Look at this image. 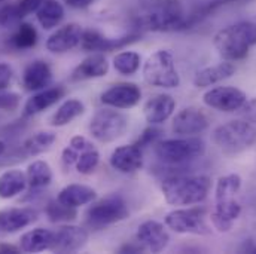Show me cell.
Instances as JSON below:
<instances>
[{
	"label": "cell",
	"mask_w": 256,
	"mask_h": 254,
	"mask_svg": "<svg viewBox=\"0 0 256 254\" xmlns=\"http://www.w3.org/2000/svg\"><path fill=\"white\" fill-rule=\"evenodd\" d=\"M256 45V24L242 21L219 30L214 36V48L226 61H238L248 57Z\"/></svg>",
	"instance_id": "6da1fadb"
},
{
	"label": "cell",
	"mask_w": 256,
	"mask_h": 254,
	"mask_svg": "<svg viewBox=\"0 0 256 254\" xmlns=\"http://www.w3.org/2000/svg\"><path fill=\"white\" fill-rule=\"evenodd\" d=\"M212 188L207 176H172L161 186L162 195L170 205L188 207L202 202Z\"/></svg>",
	"instance_id": "7a4b0ae2"
},
{
	"label": "cell",
	"mask_w": 256,
	"mask_h": 254,
	"mask_svg": "<svg viewBox=\"0 0 256 254\" xmlns=\"http://www.w3.org/2000/svg\"><path fill=\"white\" fill-rule=\"evenodd\" d=\"M213 143L225 155H237L256 143V127L248 121H231L213 131Z\"/></svg>",
	"instance_id": "3957f363"
},
{
	"label": "cell",
	"mask_w": 256,
	"mask_h": 254,
	"mask_svg": "<svg viewBox=\"0 0 256 254\" xmlns=\"http://www.w3.org/2000/svg\"><path fill=\"white\" fill-rule=\"evenodd\" d=\"M206 152V143L196 137L185 138H172L160 141L155 146V153L164 164L168 165H182L191 162L196 158H201Z\"/></svg>",
	"instance_id": "277c9868"
},
{
	"label": "cell",
	"mask_w": 256,
	"mask_h": 254,
	"mask_svg": "<svg viewBox=\"0 0 256 254\" xmlns=\"http://www.w3.org/2000/svg\"><path fill=\"white\" fill-rule=\"evenodd\" d=\"M144 80L158 88H178L180 85V76L176 70L174 58L170 51H156L143 65Z\"/></svg>",
	"instance_id": "5b68a950"
},
{
	"label": "cell",
	"mask_w": 256,
	"mask_h": 254,
	"mask_svg": "<svg viewBox=\"0 0 256 254\" xmlns=\"http://www.w3.org/2000/svg\"><path fill=\"white\" fill-rule=\"evenodd\" d=\"M128 214L130 211L126 199L115 193L94 202L86 210V223L94 229H103L126 220Z\"/></svg>",
	"instance_id": "8992f818"
},
{
	"label": "cell",
	"mask_w": 256,
	"mask_h": 254,
	"mask_svg": "<svg viewBox=\"0 0 256 254\" xmlns=\"http://www.w3.org/2000/svg\"><path fill=\"white\" fill-rule=\"evenodd\" d=\"M140 24L152 31H174L186 28V19L178 4L173 0H162L148 15H144Z\"/></svg>",
	"instance_id": "52a82bcc"
},
{
	"label": "cell",
	"mask_w": 256,
	"mask_h": 254,
	"mask_svg": "<svg viewBox=\"0 0 256 254\" xmlns=\"http://www.w3.org/2000/svg\"><path fill=\"white\" fill-rule=\"evenodd\" d=\"M128 129V118L121 112L102 109L94 113L90 122L91 135L102 143H112L121 138Z\"/></svg>",
	"instance_id": "ba28073f"
},
{
	"label": "cell",
	"mask_w": 256,
	"mask_h": 254,
	"mask_svg": "<svg viewBox=\"0 0 256 254\" xmlns=\"http://www.w3.org/2000/svg\"><path fill=\"white\" fill-rule=\"evenodd\" d=\"M166 225L176 234H208V226L206 225L204 210L200 208H180L168 213L166 216Z\"/></svg>",
	"instance_id": "9c48e42d"
},
{
	"label": "cell",
	"mask_w": 256,
	"mask_h": 254,
	"mask_svg": "<svg viewBox=\"0 0 256 254\" xmlns=\"http://www.w3.org/2000/svg\"><path fill=\"white\" fill-rule=\"evenodd\" d=\"M206 106L219 112H236L248 101L246 94L236 86H216L202 95Z\"/></svg>",
	"instance_id": "30bf717a"
},
{
	"label": "cell",
	"mask_w": 256,
	"mask_h": 254,
	"mask_svg": "<svg viewBox=\"0 0 256 254\" xmlns=\"http://www.w3.org/2000/svg\"><path fill=\"white\" fill-rule=\"evenodd\" d=\"M88 243V232L80 226L66 225L54 231V244L51 252L74 253L82 250Z\"/></svg>",
	"instance_id": "8fae6325"
},
{
	"label": "cell",
	"mask_w": 256,
	"mask_h": 254,
	"mask_svg": "<svg viewBox=\"0 0 256 254\" xmlns=\"http://www.w3.org/2000/svg\"><path fill=\"white\" fill-rule=\"evenodd\" d=\"M142 91L136 83H116L104 91L100 97L102 103L115 109H131L138 104Z\"/></svg>",
	"instance_id": "7c38bea8"
},
{
	"label": "cell",
	"mask_w": 256,
	"mask_h": 254,
	"mask_svg": "<svg viewBox=\"0 0 256 254\" xmlns=\"http://www.w3.org/2000/svg\"><path fill=\"white\" fill-rule=\"evenodd\" d=\"M136 238L148 252H152V253L162 252L170 243L168 232L166 231L164 225H161L156 220L143 222L137 229Z\"/></svg>",
	"instance_id": "4fadbf2b"
},
{
	"label": "cell",
	"mask_w": 256,
	"mask_h": 254,
	"mask_svg": "<svg viewBox=\"0 0 256 254\" xmlns=\"http://www.w3.org/2000/svg\"><path fill=\"white\" fill-rule=\"evenodd\" d=\"M138 39V34H130L120 39H109L96 30H85L80 39V48L86 52H109L114 49L124 48Z\"/></svg>",
	"instance_id": "5bb4252c"
},
{
	"label": "cell",
	"mask_w": 256,
	"mask_h": 254,
	"mask_svg": "<svg viewBox=\"0 0 256 254\" xmlns=\"http://www.w3.org/2000/svg\"><path fill=\"white\" fill-rule=\"evenodd\" d=\"M82 27L76 22L66 24L63 27L57 28L48 39H46V49L54 54H64L67 51L74 49L80 45L82 39Z\"/></svg>",
	"instance_id": "9a60e30c"
},
{
	"label": "cell",
	"mask_w": 256,
	"mask_h": 254,
	"mask_svg": "<svg viewBox=\"0 0 256 254\" xmlns=\"http://www.w3.org/2000/svg\"><path fill=\"white\" fill-rule=\"evenodd\" d=\"M208 128V119L204 115L202 110L196 109V107H186L184 110H180L176 118L173 119V125L172 129L174 134L179 135H195L200 134L202 131H206Z\"/></svg>",
	"instance_id": "2e32d148"
},
{
	"label": "cell",
	"mask_w": 256,
	"mask_h": 254,
	"mask_svg": "<svg viewBox=\"0 0 256 254\" xmlns=\"http://www.w3.org/2000/svg\"><path fill=\"white\" fill-rule=\"evenodd\" d=\"M38 211L33 208H6L0 211V232L15 234L38 220Z\"/></svg>",
	"instance_id": "e0dca14e"
},
{
	"label": "cell",
	"mask_w": 256,
	"mask_h": 254,
	"mask_svg": "<svg viewBox=\"0 0 256 254\" xmlns=\"http://www.w3.org/2000/svg\"><path fill=\"white\" fill-rule=\"evenodd\" d=\"M110 165L114 170L124 174L136 173L143 165L142 149L136 143L116 147L110 155Z\"/></svg>",
	"instance_id": "ac0fdd59"
},
{
	"label": "cell",
	"mask_w": 256,
	"mask_h": 254,
	"mask_svg": "<svg viewBox=\"0 0 256 254\" xmlns=\"http://www.w3.org/2000/svg\"><path fill=\"white\" fill-rule=\"evenodd\" d=\"M240 214L242 205L234 198H228L216 201V207L210 216V220L218 232H230L234 222L240 217Z\"/></svg>",
	"instance_id": "d6986e66"
},
{
	"label": "cell",
	"mask_w": 256,
	"mask_h": 254,
	"mask_svg": "<svg viewBox=\"0 0 256 254\" xmlns=\"http://www.w3.org/2000/svg\"><path fill=\"white\" fill-rule=\"evenodd\" d=\"M52 83V70L44 60H34L28 64L22 73V85L30 92H38Z\"/></svg>",
	"instance_id": "ffe728a7"
},
{
	"label": "cell",
	"mask_w": 256,
	"mask_h": 254,
	"mask_svg": "<svg viewBox=\"0 0 256 254\" xmlns=\"http://www.w3.org/2000/svg\"><path fill=\"white\" fill-rule=\"evenodd\" d=\"M174 109H176V101L172 95L158 94L146 101L143 107V113H144V119L150 125H160L173 115Z\"/></svg>",
	"instance_id": "44dd1931"
},
{
	"label": "cell",
	"mask_w": 256,
	"mask_h": 254,
	"mask_svg": "<svg viewBox=\"0 0 256 254\" xmlns=\"http://www.w3.org/2000/svg\"><path fill=\"white\" fill-rule=\"evenodd\" d=\"M109 71V63L106 57L100 52H96L90 57H86L82 63L79 64L73 73H72V80H86V79H97L106 76Z\"/></svg>",
	"instance_id": "7402d4cb"
},
{
	"label": "cell",
	"mask_w": 256,
	"mask_h": 254,
	"mask_svg": "<svg viewBox=\"0 0 256 254\" xmlns=\"http://www.w3.org/2000/svg\"><path fill=\"white\" fill-rule=\"evenodd\" d=\"M54 244V231L36 228L26 232L20 240V249L24 253H40L51 250Z\"/></svg>",
	"instance_id": "603a6c76"
},
{
	"label": "cell",
	"mask_w": 256,
	"mask_h": 254,
	"mask_svg": "<svg viewBox=\"0 0 256 254\" xmlns=\"http://www.w3.org/2000/svg\"><path fill=\"white\" fill-rule=\"evenodd\" d=\"M64 95V89L62 86H54V88H45L42 91H38L33 97H30L24 106V115L26 116H33L38 115L48 107L54 106L57 101L62 100Z\"/></svg>",
	"instance_id": "cb8c5ba5"
},
{
	"label": "cell",
	"mask_w": 256,
	"mask_h": 254,
	"mask_svg": "<svg viewBox=\"0 0 256 254\" xmlns=\"http://www.w3.org/2000/svg\"><path fill=\"white\" fill-rule=\"evenodd\" d=\"M42 0H18L15 3H9L0 9V25L9 27L18 24L22 18L36 12Z\"/></svg>",
	"instance_id": "d4e9b609"
},
{
	"label": "cell",
	"mask_w": 256,
	"mask_h": 254,
	"mask_svg": "<svg viewBox=\"0 0 256 254\" xmlns=\"http://www.w3.org/2000/svg\"><path fill=\"white\" fill-rule=\"evenodd\" d=\"M234 73H236V65L225 60L224 63L210 65V67H206V68L200 70L194 77V85L196 88L212 86L214 83H219V82L231 77Z\"/></svg>",
	"instance_id": "484cf974"
},
{
	"label": "cell",
	"mask_w": 256,
	"mask_h": 254,
	"mask_svg": "<svg viewBox=\"0 0 256 254\" xmlns=\"http://www.w3.org/2000/svg\"><path fill=\"white\" fill-rule=\"evenodd\" d=\"M96 198H97V192L92 188L85 186V185H76V183L63 188L57 196V199L62 204L72 207V208H78V207L91 204L96 201Z\"/></svg>",
	"instance_id": "4316f807"
},
{
	"label": "cell",
	"mask_w": 256,
	"mask_h": 254,
	"mask_svg": "<svg viewBox=\"0 0 256 254\" xmlns=\"http://www.w3.org/2000/svg\"><path fill=\"white\" fill-rule=\"evenodd\" d=\"M36 18L45 30H52L63 21V4L57 0H42L36 10Z\"/></svg>",
	"instance_id": "83f0119b"
},
{
	"label": "cell",
	"mask_w": 256,
	"mask_h": 254,
	"mask_svg": "<svg viewBox=\"0 0 256 254\" xmlns=\"http://www.w3.org/2000/svg\"><path fill=\"white\" fill-rule=\"evenodd\" d=\"M27 185L32 191H40L51 185L52 182V170L48 162L45 161H33L27 167Z\"/></svg>",
	"instance_id": "f1b7e54d"
},
{
	"label": "cell",
	"mask_w": 256,
	"mask_h": 254,
	"mask_svg": "<svg viewBox=\"0 0 256 254\" xmlns=\"http://www.w3.org/2000/svg\"><path fill=\"white\" fill-rule=\"evenodd\" d=\"M27 177L20 170H8L0 176V198L10 199L26 189Z\"/></svg>",
	"instance_id": "f546056e"
},
{
	"label": "cell",
	"mask_w": 256,
	"mask_h": 254,
	"mask_svg": "<svg viewBox=\"0 0 256 254\" xmlns=\"http://www.w3.org/2000/svg\"><path fill=\"white\" fill-rule=\"evenodd\" d=\"M85 112V106L80 100L76 98H68L63 104L57 109V112L51 118V125L52 127H64L70 124L73 119L80 116Z\"/></svg>",
	"instance_id": "4dcf8cb0"
},
{
	"label": "cell",
	"mask_w": 256,
	"mask_h": 254,
	"mask_svg": "<svg viewBox=\"0 0 256 254\" xmlns=\"http://www.w3.org/2000/svg\"><path fill=\"white\" fill-rule=\"evenodd\" d=\"M57 140V135L51 131H40L34 135L28 137L22 144V155L24 156H36L48 150Z\"/></svg>",
	"instance_id": "1f68e13d"
},
{
	"label": "cell",
	"mask_w": 256,
	"mask_h": 254,
	"mask_svg": "<svg viewBox=\"0 0 256 254\" xmlns=\"http://www.w3.org/2000/svg\"><path fill=\"white\" fill-rule=\"evenodd\" d=\"M38 43V31L28 22H21L10 37V45L15 49H30Z\"/></svg>",
	"instance_id": "d6a6232c"
},
{
	"label": "cell",
	"mask_w": 256,
	"mask_h": 254,
	"mask_svg": "<svg viewBox=\"0 0 256 254\" xmlns=\"http://www.w3.org/2000/svg\"><path fill=\"white\" fill-rule=\"evenodd\" d=\"M45 211H46L48 219L52 223H68V222H73L78 217L76 208H72V207L64 205L58 199L50 201Z\"/></svg>",
	"instance_id": "836d02e7"
},
{
	"label": "cell",
	"mask_w": 256,
	"mask_h": 254,
	"mask_svg": "<svg viewBox=\"0 0 256 254\" xmlns=\"http://www.w3.org/2000/svg\"><path fill=\"white\" fill-rule=\"evenodd\" d=\"M240 188H242V177L238 174H228L220 177L218 180L216 191H214L216 201L234 198V195L240 191Z\"/></svg>",
	"instance_id": "e575fe53"
},
{
	"label": "cell",
	"mask_w": 256,
	"mask_h": 254,
	"mask_svg": "<svg viewBox=\"0 0 256 254\" xmlns=\"http://www.w3.org/2000/svg\"><path fill=\"white\" fill-rule=\"evenodd\" d=\"M114 67L121 74H134L140 67V55L132 51H124L114 58Z\"/></svg>",
	"instance_id": "d590c367"
},
{
	"label": "cell",
	"mask_w": 256,
	"mask_h": 254,
	"mask_svg": "<svg viewBox=\"0 0 256 254\" xmlns=\"http://www.w3.org/2000/svg\"><path fill=\"white\" fill-rule=\"evenodd\" d=\"M98 162H100V153H98V150L96 147H91L88 150H84L79 155V158H78L74 165H76V170L80 174L86 176V174H91L97 168Z\"/></svg>",
	"instance_id": "8d00e7d4"
},
{
	"label": "cell",
	"mask_w": 256,
	"mask_h": 254,
	"mask_svg": "<svg viewBox=\"0 0 256 254\" xmlns=\"http://www.w3.org/2000/svg\"><path fill=\"white\" fill-rule=\"evenodd\" d=\"M21 97L16 92H9L6 89L0 91V110L3 112H14L20 107Z\"/></svg>",
	"instance_id": "74e56055"
},
{
	"label": "cell",
	"mask_w": 256,
	"mask_h": 254,
	"mask_svg": "<svg viewBox=\"0 0 256 254\" xmlns=\"http://www.w3.org/2000/svg\"><path fill=\"white\" fill-rule=\"evenodd\" d=\"M160 137H161V129H160V128H155L154 125H150V127L146 128V129L140 134V137H138V140L136 141V144H137L140 149H143V147H148V146L156 143V140H158Z\"/></svg>",
	"instance_id": "f35d334b"
},
{
	"label": "cell",
	"mask_w": 256,
	"mask_h": 254,
	"mask_svg": "<svg viewBox=\"0 0 256 254\" xmlns=\"http://www.w3.org/2000/svg\"><path fill=\"white\" fill-rule=\"evenodd\" d=\"M14 80V68L8 63H0V91L6 89Z\"/></svg>",
	"instance_id": "ab89813d"
},
{
	"label": "cell",
	"mask_w": 256,
	"mask_h": 254,
	"mask_svg": "<svg viewBox=\"0 0 256 254\" xmlns=\"http://www.w3.org/2000/svg\"><path fill=\"white\" fill-rule=\"evenodd\" d=\"M79 155H80V152H78L72 146H67L63 150V153H62V161H63L64 165H67V167L74 165L76 161H78V158H79Z\"/></svg>",
	"instance_id": "60d3db41"
},
{
	"label": "cell",
	"mask_w": 256,
	"mask_h": 254,
	"mask_svg": "<svg viewBox=\"0 0 256 254\" xmlns=\"http://www.w3.org/2000/svg\"><path fill=\"white\" fill-rule=\"evenodd\" d=\"M242 109H243V115L248 119V122L256 125V98L246 101Z\"/></svg>",
	"instance_id": "b9f144b4"
},
{
	"label": "cell",
	"mask_w": 256,
	"mask_h": 254,
	"mask_svg": "<svg viewBox=\"0 0 256 254\" xmlns=\"http://www.w3.org/2000/svg\"><path fill=\"white\" fill-rule=\"evenodd\" d=\"M68 146H72L73 149H76L78 152H84V150H88V149H91V147H94L85 137H82V135H74L72 140H70V143H68Z\"/></svg>",
	"instance_id": "7bdbcfd3"
},
{
	"label": "cell",
	"mask_w": 256,
	"mask_h": 254,
	"mask_svg": "<svg viewBox=\"0 0 256 254\" xmlns=\"http://www.w3.org/2000/svg\"><path fill=\"white\" fill-rule=\"evenodd\" d=\"M143 252H146V249L138 241H137V244H131V243L124 244L120 249V253H143Z\"/></svg>",
	"instance_id": "ee69618b"
},
{
	"label": "cell",
	"mask_w": 256,
	"mask_h": 254,
	"mask_svg": "<svg viewBox=\"0 0 256 254\" xmlns=\"http://www.w3.org/2000/svg\"><path fill=\"white\" fill-rule=\"evenodd\" d=\"M94 0H66V3L70 6V7H74V9H84L86 6H90Z\"/></svg>",
	"instance_id": "f6af8a7d"
},
{
	"label": "cell",
	"mask_w": 256,
	"mask_h": 254,
	"mask_svg": "<svg viewBox=\"0 0 256 254\" xmlns=\"http://www.w3.org/2000/svg\"><path fill=\"white\" fill-rule=\"evenodd\" d=\"M18 253H21V249H18V247H15V246H12V244H6V243L0 244V254H18Z\"/></svg>",
	"instance_id": "bcb514c9"
},
{
	"label": "cell",
	"mask_w": 256,
	"mask_h": 254,
	"mask_svg": "<svg viewBox=\"0 0 256 254\" xmlns=\"http://www.w3.org/2000/svg\"><path fill=\"white\" fill-rule=\"evenodd\" d=\"M3 152H4V143L0 140V156L3 155Z\"/></svg>",
	"instance_id": "7dc6e473"
},
{
	"label": "cell",
	"mask_w": 256,
	"mask_h": 254,
	"mask_svg": "<svg viewBox=\"0 0 256 254\" xmlns=\"http://www.w3.org/2000/svg\"><path fill=\"white\" fill-rule=\"evenodd\" d=\"M3 1H6V0H0V3H3Z\"/></svg>",
	"instance_id": "c3c4849f"
}]
</instances>
